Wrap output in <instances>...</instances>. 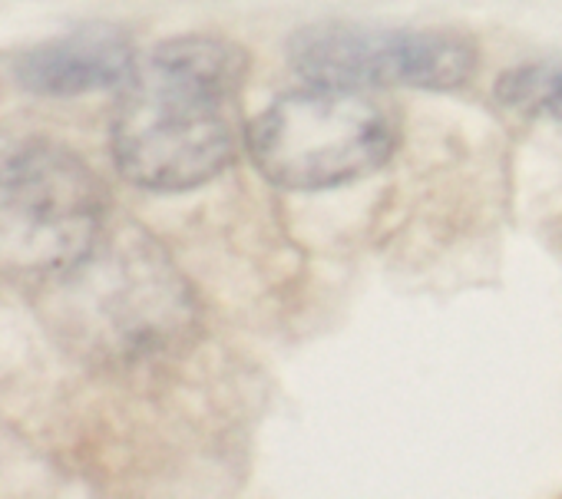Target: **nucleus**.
I'll return each instance as SVG.
<instances>
[{
	"mask_svg": "<svg viewBox=\"0 0 562 499\" xmlns=\"http://www.w3.org/2000/svg\"><path fill=\"white\" fill-rule=\"evenodd\" d=\"M136 54L130 37L110 24H87L57 41H47L21 57L18 83L37 97H83L116 90L130 80Z\"/></svg>",
	"mask_w": 562,
	"mask_h": 499,
	"instance_id": "6",
	"label": "nucleus"
},
{
	"mask_svg": "<svg viewBox=\"0 0 562 499\" xmlns=\"http://www.w3.org/2000/svg\"><path fill=\"white\" fill-rule=\"evenodd\" d=\"M44 321L90 361H149L195 331V302L166 256L139 225L103 228L90 252L44 282Z\"/></svg>",
	"mask_w": 562,
	"mask_h": 499,
	"instance_id": "2",
	"label": "nucleus"
},
{
	"mask_svg": "<svg viewBox=\"0 0 562 499\" xmlns=\"http://www.w3.org/2000/svg\"><path fill=\"white\" fill-rule=\"evenodd\" d=\"M106 228V192L83 159L34 143L0 159V275L50 282Z\"/></svg>",
	"mask_w": 562,
	"mask_h": 499,
	"instance_id": "4",
	"label": "nucleus"
},
{
	"mask_svg": "<svg viewBox=\"0 0 562 499\" xmlns=\"http://www.w3.org/2000/svg\"><path fill=\"white\" fill-rule=\"evenodd\" d=\"M241 83L245 54L225 41L176 37L149 50L113 116L116 169L153 192H186L222 175L238 149Z\"/></svg>",
	"mask_w": 562,
	"mask_h": 499,
	"instance_id": "1",
	"label": "nucleus"
},
{
	"mask_svg": "<svg viewBox=\"0 0 562 499\" xmlns=\"http://www.w3.org/2000/svg\"><path fill=\"white\" fill-rule=\"evenodd\" d=\"M289 60L308 83L457 90L473 77L476 50L440 31L312 24L289 41Z\"/></svg>",
	"mask_w": 562,
	"mask_h": 499,
	"instance_id": "5",
	"label": "nucleus"
},
{
	"mask_svg": "<svg viewBox=\"0 0 562 499\" xmlns=\"http://www.w3.org/2000/svg\"><path fill=\"white\" fill-rule=\"evenodd\" d=\"M397 146L391 113L355 87L312 83L278 97L245 129L255 169L278 189L322 192L378 172Z\"/></svg>",
	"mask_w": 562,
	"mask_h": 499,
	"instance_id": "3",
	"label": "nucleus"
},
{
	"mask_svg": "<svg viewBox=\"0 0 562 499\" xmlns=\"http://www.w3.org/2000/svg\"><path fill=\"white\" fill-rule=\"evenodd\" d=\"M496 100L526 116L562 120V67L526 64L496 80Z\"/></svg>",
	"mask_w": 562,
	"mask_h": 499,
	"instance_id": "7",
	"label": "nucleus"
}]
</instances>
